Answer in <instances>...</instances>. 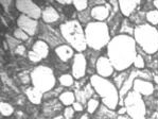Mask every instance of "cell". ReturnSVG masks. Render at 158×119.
I'll list each match as a JSON object with an SVG mask.
<instances>
[{"label":"cell","mask_w":158,"mask_h":119,"mask_svg":"<svg viewBox=\"0 0 158 119\" xmlns=\"http://www.w3.org/2000/svg\"><path fill=\"white\" fill-rule=\"evenodd\" d=\"M107 54L116 71L121 72L131 69L137 57V45L133 36L119 34L111 37L107 45Z\"/></svg>","instance_id":"obj_1"},{"label":"cell","mask_w":158,"mask_h":119,"mask_svg":"<svg viewBox=\"0 0 158 119\" xmlns=\"http://www.w3.org/2000/svg\"><path fill=\"white\" fill-rule=\"evenodd\" d=\"M89 82L91 83L96 94L101 99L102 104L109 110L116 111L119 106V89L114 82L106 78L98 76L97 74L90 76Z\"/></svg>","instance_id":"obj_2"},{"label":"cell","mask_w":158,"mask_h":119,"mask_svg":"<svg viewBox=\"0 0 158 119\" xmlns=\"http://www.w3.org/2000/svg\"><path fill=\"white\" fill-rule=\"evenodd\" d=\"M60 31L67 45L71 46L77 52L83 53L88 49L84 27L77 19H70L62 23L60 26Z\"/></svg>","instance_id":"obj_3"},{"label":"cell","mask_w":158,"mask_h":119,"mask_svg":"<svg viewBox=\"0 0 158 119\" xmlns=\"http://www.w3.org/2000/svg\"><path fill=\"white\" fill-rule=\"evenodd\" d=\"M84 30L87 47L89 49L101 51L103 48L107 47L111 40L109 28L106 23L91 21L84 27Z\"/></svg>","instance_id":"obj_4"},{"label":"cell","mask_w":158,"mask_h":119,"mask_svg":"<svg viewBox=\"0 0 158 119\" xmlns=\"http://www.w3.org/2000/svg\"><path fill=\"white\" fill-rule=\"evenodd\" d=\"M134 40L136 45L147 54L153 55L158 52V29L150 23H143L135 27Z\"/></svg>","instance_id":"obj_5"},{"label":"cell","mask_w":158,"mask_h":119,"mask_svg":"<svg viewBox=\"0 0 158 119\" xmlns=\"http://www.w3.org/2000/svg\"><path fill=\"white\" fill-rule=\"evenodd\" d=\"M32 86L40 89L42 93L46 94L52 91L56 84L55 72L48 65H38L34 67L30 74Z\"/></svg>","instance_id":"obj_6"},{"label":"cell","mask_w":158,"mask_h":119,"mask_svg":"<svg viewBox=\"0 0 158 119\" xmlns=\"http://www.w3.org/2000/svg\"><path fill=\"white\" fill-rule=\"evenodd\" d=\"M124 106L132 119H147V105L144 98L135 91H131L124 98Z\"/></svg>","instance_id":"obj_7"},{"label":"cell","mask_w":158,"mask_h":119,"mask_svg":"<svg viewBox=\"0 0 158 119\" xmlns=\"http://www.w3.org/2000/svg\"><path fill=\"white\" fill-rule=\"evenodd\" d=\"M38 40H44L49 45L50 48H57L58 46L66 44L65 40L63 38L62 33L60 29L53 28L51 25H47L45 23H40V29H38Z\"/></svg>","instance_id":"obj_8"},{"label":"cell","mask_w":158,"mask_h":119,"mask_svg":"<svg viewBox=\"0 0 158 119\" xmlns=\"http://www.w3.org/2000/svg\"><path fill=\"white\" fill-rule=\"evenodd\" d=\"M15 6L23 15L36 19V20L42 18L43 9L38 6V4L35 2L30 1V0H18L15 2Z\"/></svg>","instance_id":"obj_9"},{"label":"cell","mask_w":158,"mask_h":119,"mask_svg":"<svg viewBox=\"0 0 158 119\" xmlns=\"http://www.w3.org/2000/svg\"><path fill=\"white\" fill-rule=\"evenodd\" d=\"M87 74V59L85 53L77 52L72 59L71 64V74L74 80H80L86 77Z\"/></svg>","instance_id":"obj_10"},{"label":"cell","mask_w":158,"mask_h":119,"mask_svg":"<svg viewBox=\"0 0 158 119\" xmlns=\"http://www.w3.org/2000/svg\"><path fill=\"white\" fill-rule=\"evenodd\" d=\"M17 26H18L19 29L25 31L30 37H33V36L38 34L40 23L36 19L30 18V17L20 14L18 16V18H17Z\"/></svg>","instance_id":"obj_11"},{"label":"cell","mask_w":158,"mask_h":119,"mask_svg":"<svg viewBox=\"0 0 158 119\" xmlns=\"http://www.w3.org/2000/svg\"><path fill=\"white\" fill-rule=\"evenodd\" d=\"M115 68H114L111 62L106 55H101L97 61L96 64V72L98 76L102 78H106L108 79V77L114 76L115 74Z\"/></svg>","instance_id":"obj_12"},{"label":"cell","mask_w":158,"mask_h":119,"mask_svg":"<svg viewBox=\"0 0 158 119\" xmlns=\"http://www.w3.org/2000/svg\"><path fill=\"white\" fill-rule=\"evenodd\" d=\"M133 91L140 94L142 97H151L155 91V86L152 81L136 78L133 84Z\"/></svg>","instance_id":"obj_13"},{"label":"cell","mask_w":158,"mask_h":119,"mask_svg":"<svg viewBox=\"0 0 158 119\" xmlns=\"http://www.w3.org/2000/svg\"><path fill=\"white\" fill-rule=\"evenodd\" d=\"M62 15L51 4H47L45 8H43L42 12V20L43 23H47V25H52V23H56L60 20Z\"/></svg>","instance_id":"obj_14"},{"label":"cell","mask_w":158,"mask_h":119,"mask_svg":"<svg viewBox=\"0 0 158 119\" xmlns=\"http://www.w3.org/2000/svg\"><path fill=\"white\" fill-rule=\"evenodd\" d=\"M74 94H75V99H77V101L80 102V103H82L85 108H86L87 102H88L89 99H91L92 97H94L96 91H94V87H92L90 82H88L83 88L79 89V91H75Z\"/></svg>","instance_id":"obj_15"},{"label":"cell","mask_w":158,"mask_h":119,"mask_svg":"<svg viewBox=\"0 0 158 119\" xmlns=\"http://www.w3.org/2000/svg\"><path fill=\"white\" fill-rule=\"evenodd\" d=\"M63 104L60 103V100L55 99H51V100L46 101V103H44L43 105V112L45 114V116L47 117H55V116H58L57 114L60 113V111L63 110Z\"/></svg>","instance_id":"obj_16"},{"label":"cell","mask_w":158,"mask_h":119,"mask_svg":"<svg viewBox=\"0 0 158 119\" xmlns=\"http://www.w3.org/2000/svg\"><path fill=\"white\" fill-rule=\"evenodd\" d=\"M119 2V10L125 18H128L133 13L138 10V6L141 4V1L137 0H120Z\"/></svg>","instance_id":"obj_17"},{"label":"cell","mask_w":158,"mask_h":119,"mask_svg":"<svg viewBox=\"0 0 158 119\" xmlns=\"http://www.w3.org/2000/svg\"><path fill=\"white\" fill-rule=\"evenodd\" d=\"M123 18L124 17H123V15L120 12L119 13H110V15H109L106 23H107L109 28V32H110V35L113 37L116 35H119V30H120Z\"/></svg>","instance_id":"obj_18"},{"label":"cell","mask_w":158,"mask_h":119,"mask_svg":"<svg viewBox=\"0 0 158 119\" xmlns=\"http://www.w3.org/2000/svg\"><path fill=\"white\" fill-rule=\"evenodd\" d=\"M54 53L62 62L68 63L70 60L73 59V57L75 55V50L71 46L67 45V44H64V45H60V46H58L57 48H55Z\"/></svg>","instance_id":"obj_19"},{"label":"cell","mask_w":158,"mask_h":119,"mask_svg":"<svg viewBox=\"0 0 158 119\" xmlns=\"http://www.w3.org/2000/svg\"><path fill=\"white\" fill-rule=\"evenodd\" d=\"M110 12L104 6H98L91 9V17L94 21H99V23H106L108 19Z\"/></svg>","instance_id":"obj_20"},{"label":"cell","mask_w":158,"mask_h":119,"mask_svg":"<svg viewBox=\"0 0 158 119\" xmlns=\"http://www.w3.org/2000/svg\"><path fill=\"white\" fill-rule=\"evenodd\" d=\"M86 51L87 52L85 53V55H86V59H87V72L92 76V74H96L94 71H96L97 61L101 57L100 51L92 50V49H89Z\"/></svg>","instance_id":"obj_21"},{"label":"cell","mask_w":158,"mask_h":119,"mask_svg":"<svg viewBox=\"0 0 158 119\" xmlns=\"http://www.w3.org/2000/svg\"><path fill=\"white\" fill-rule=\"evenodd\" d=\"M27 98L29 99V101L31 102L32 104H40L44 100V93L37 89L36 87L34 86H30L26 89L25 91Z\"/></svg>","instance_id":"obj_22"},{"label":"cell","mask_w":158,"mask_h":119,"mask_svg":"<svg viewBox=\"0 0 158 119\" xmlns=\"http://www.w3.org/2000/svg\"><path fill=\"white\" fill-rule=\"evenodd\" d=\"M30 50L34 51V52L36 53V54H38L40 57H42L43 60L47 59L48 57H49L50 54V47L49 45H48L47 43H45L44 40H36L35 44L33 45V47L31 48Z\"/></svg>","instance_id":"obj_23"},{"label":"cell","mask_w":158,"mask_h":119,"mask_svg":"<svg viewBox=\"0 0 158 119\" xmlns=\"http://www.w3.org/2000/svg\"><path fill=\"white\" fill-rule=\"evenodd\" d=\"M58 100H60V103L66 108V106H72V104L77 101V99H75L74 91H64L60 96H58Z\"/></svg>","instance_id":"obj_24"},{"label":"cell","mask_w":158,"mask_h":119,"mask_svg":"<svg viewBox=\"0 0 158 119\" xmlns=\"http://www.w3.org/2000/svg\"><path fill=\"white\" fill-rule=\"evenodd\" d=\"M135 25L128 18H123L122 23H121L120 30H119V34H123V35L134 36V32H135Z\"/></svg>","instance_id":"obj_25"},{"label":"cell","mask_w":158,"mask_h":119,"mask_svg":"<svg viewBox=\"0 0 158 119\" xmlns=\"http://www.w3.org/2000/svg\"><path fill=\"white\" fill-rule=\"evenodd\" d=\"M145 16H147V13L138 9L135 13H133L132 15L128 17V19L135 26H139V25H143V23H147V17Z\"/></svg>","instance_id":"obj_26"},{"label":"cell","mask_w":158,"mask_h":119,"mask_svg":"<svg viewBox=\"0 0 158 119\" xmlns=\"http://www.w3.org/2000/svg\"><path fill=\"white\" fill-rule=\"evenodd\" d=\"M58 82L60 86H63L64 88H70L73 86L75 80L71 74H63L58 77Z\"/></svg>","instance_id":"obj_27"},{"label":"cell","mask_w":158,"mask_h":119,"mask_svg":"<svg viewBox=\"0 0 158 119\" xmlns=\"http://www.w3.org/2000/svg\"><path fill=\"white\" fill-rule=\"evenodd\" d=\"M77 20L81 23L82 26L88 25L89 23H91V21H92L91 9L88 8V9L85 10V11H83V12H79V13H77Z\"/></svg>","instance_id":"obj_28"},{"label":"cell","mask_w":158,"mask_h":119,"mask_svg":"<svg viewBox=\"0 0 158 119\" xmlns=\"http://www.w3.org/2000/svg\"><path fill=\"white\" fill-rule=\"evenodd\" d=\"M130 72H131V69H128V70H125V71H121L118 76L114 77V84L116 85V87L118 89H120L123 83L126 81V79L130 76Z\"/></svg>","instance_id":"obj_29"},{"label":"cell","mask_w":158,"mask_h":119,"mask_svg":"<svg viewBox=\"0 0 158 119\" xmlns=\"http://www.w3.org/2000/svg\"><path fill=\"white\" fill-rule=\"evenodd\" d=\"M99 106H100V101H99V99L92 97V98L89 99L88 102H87L86 112L88 114H90V115H94V114L97 112V110H98Z\"/></svg>","instance_id":"obj_30"},{"label":"cell","mask_w":158,"mask_h":119,"mask_svg":"<svg viewBox=\"0 0 158 119\" xmlns=\"http://www.w3.org/2000/svg\"><path fill=\"white\" fill-rule=\"evenodd\" d=\"M0 113H1V115L4 116V117H9V116L13 115L14 108L10 103H8V102L2 101L1 103H0Z\"/></svg>","instance_id":"obj_31"},{"label":"cell","mask_w":158,"mask_h":119,"mask_svg":"<svg viewBox=\"0 0 158 119\" xmlns=\"http://www.w3.org/2000/svg\"><path fill=\"white\" fill-rule=\"evenodd\" d=\"M147 23L151 26L156 27L158 26V11L157 10H152V11L147 12Z\"/></svg>","instance_id":"obj_32"},{"label":"cell","mask_w":158,"mask_h":119,"mask_svg":"<svg viewBox=\"0 0 158 119\" xmlns=\"http://www.w3.org/2000/svg\"><path fill=\"white\" fill-rule=\"evenodd\" d=\"M72 6H74L75 11L79 13V12H83L89 8V1H87V0H73Z\"/></svg>","instance_id":"obj_33"},{"label":"cell","mask_w":158,"mask_h":119,"mask_svg":"<svg viewBox=\"0 0 158 119\" xmlns=\"http://www.w3.org/2000/svg\"><path fill=\"white\" fill-rule=\"evenodd\" d=\"M133 66L135 69L137 70H142V69H145V66H147V62H145L144 57L142 55L138 54L137 53V57H135V61L133 63Z\"/></svg>","instance_id":"obj_34"},{"label":"cell","mask_w":158,"mask_h":119,"mask_svg":"<svg viewBox=\"0 0 158 119\" xmlns=\"http://www.w3.org/2000/svg\"><path fill=\"white\" fill-rule=\"evenodd\" d=\"M13 36L15 38H17L18 40H20V42H27V40L30 38V36H29L28 34L25 32V31H23L21 29H19V28H16L15 30H14Z\"/></svg>","instance_id":"obj_35"},{"label":"cell","mask_w":158,"mask_h":119,"mask_svg":"<svg viewBox=\"0 0 158 119\" xmlns=\"http://www.w3.org/2000/svg\"><path fill=\"white\" fill-rule=\"evenodd\" d=\"M6 43H8V45H9L10 50H14V51H15L16 48L18 47L19 45H21V43H23V42L18 40L17 38L14 37V36L6 35Z\"/></svg>","instance_id":"obj_36"},{"label":"cell","mask_w":158,"mask_h":119,"mask_svg":"<svg viewBox=\"0 0 158 119\" xmlns=\"http://www.w3.org/2000/svg\"><path fill=\"white\" fill-rule=\"evenodd\" d=\"M89 82L88 80V77H84L83 79H80V80H75L73 86H72V88H73V91H79V89L83 88V87L86 85L87 83Z\"/></svg>","instance_id":"obj_37"},{"label":"cell","mask_w":158,"mask_h":119,"mask_svg":"<svg viewBox=\"0 0 158 119\" xmlns=\"http://www.w3.org/2000/svg\"><path fill=\"white\" fill-rule=\"evenodd\" d=\"M63 116L65 119H74L75 117V111L72 106H66L63 110Z\"/></svg>","instance_id":"obj_38"},{"label":"cell","mask_w":158,"mask_h":119,"mask_svg":"<svg viewBox=\"0 0 158 119\" xmlns=\"http://www.w3.org/2000/svg\"><path fill=\"white\" fill-rule=\"evenodd\" d=\"M28 59L31 63H34V64H36V63H40L43 61L42 57H40L38 54H36V53L32 50L28 51Z\"/></svg>","instance_id":"obj_39"},{"label":"cell","mask_w":158,"mask_h":119,"mask_svg":"<svg viewBox=\"0 0 158 119\" xmlns=\"http://www.w3.org/2000/svg\"><path fill=\"white\" fill-rule=\"evenodd\" d=\"M14 53H16V54H18V55H21V57H28V51H27V47L25 45H19L18 47L16 48L15 51H14Z\"/></svg>","instance_id":"obj_40"},{"label":"cell","mask_w":158,"mask_h":119,"mask_svg":"<svg viewBox=\"0 0 158 119\" xmlns=\"http://www.w3.org/2000/svg\"><path fill=\"white\" fill-rule=\"evenodd\" d=\"M72 108H73V110L77 112V113H83L84 108H86L83 104L80 103V102H77V101H75L74 103L72 104Z\"/></svg>","instance_id":"obj_41"},{"label":"cell","mask_w":158,"mask_h":119,"mask_svg":"<svg viewBox=\"0 0 158 119\" xmlns=\"http://www.w3.org/2000/svg\"><path fill=\"white\" fill-rule=\"evenodd\" d=\"M77 119H91L90 118V114H88V113H87V112H86V113H80V115L79 116H77Z\"/></svg>","instance_id":"obj_42"},{"label":"cell","mask_w":158,"mask_h":119,"mask_svg":"<svg viewBox=\"0 0 158 119\" xmlns=\"http://www.w3.org/2000/svg\"><path fill=\"white\" fill-rule=\"evenodd\" d=\"M35 44V42H34V40H33V37H30L28 40H27V44H26V47H28V48H32L33 47V45Z\"/></svg>","instance_id":"obj_43"},{"label":"cell","mask_w":158,"mask_h":119,"mask_svg":"<svg viewBox=\"0 0 158 119\" xmlns=\"http://www.w3.org/2000/svg\"><path fill=\"white\" fill-rule=\"evenodd\" d=\"M116 112H117V114H118V115H124V114H127L125 106H121V108H119V110L116 111Z\"/></svg>","instance_id":"obj_44"},{"label":"cell","mask_w":158,"mask_h":119,"mask_svg":"<svg viewBox=\"0 0 158 119\" xmlns=\"http://www.w3.org/2000/svg\"><path fill=\"white\" fill-rule=\"evenodd\" d=\"M115 119H132L127 114H124V115H117V117Z\"/></svg>","instance_id":"obj_45"},{"label":"cell","mask_w":158,"mask_h":119,"mask_svg":"<svg viewBox=\"0 0 158 119\" xmlns=\"http://www.w3.org/2000/svg\"><path fill=\"white\" fill-rule=\"evenodd\" d=\"M153 6H154L155 10H157V11H158V0H155V1H153Z\"/></svg>","instance_id":"obj_46"},{"label":"cell","mask_w":158,"mask_h":119,"mask_svg":"<svg viewBox=\"0 0 158 119\" xmlns=\"http://www.w3.org/2000/svg\"><path fill=\"white\" fill-rule=\"evenodd\" d=\"M51 119H65V118H64V116H63V115H58V116H55V117H53Z\"/></svg>","instance_id":"obj_47"},{"label":"cell","mask_w":158,"mask_h":119,"mask_svg":"<svg viewBox=\"0 0 158 119\" xmlns=\"http://www.w3.org/2000/svg\"><path fill=\"white\" fill-rule=\"evenodd\" d=\"M153 80H154L155 83L158 85V74H154V79H153Z\"/></svg>","instance_id":"obj_48"},{"label":"cell","mask_w":158,"mask_h":119,"mask_svg":"<svg viewBox=\"0 0 158 119\" xmlns=\"http://www.w3.org/2000/svg\"><path fill=\"white\" fill-rule=\"evenodd\" d=\"M148 119H154V118H151V117H150V118H148Z\"/></svg>","instance_id":"obj_49"}]
</instances>
